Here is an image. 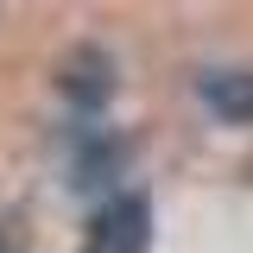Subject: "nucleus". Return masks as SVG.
Returning <instances> with one entry per match:
<instances>
[{"label": "nucleus", "instance_id": "nucleus-1", "mask_svg": "<svg viewBox=\"0 0 253 253\" xmlns=\"http://www.w3.org/2000/svg\"><path fill=\"white\" fill-rule=\"evenodd\" d=\"M152 247V203L139 190H121L108 196L89 215V234H83V253H146Z\"/></svg>", "mask_w": 253, "mask_h": 253}, {"label": "nucleus", "instance_id": "nucleus-2", "mask_svg": "<svg viewBox=\"0 0 253 253\" xmlns=\"http://www.w3.org/2000/svg\"><path fill=\"white\" fill-rule=\"evenodd\" d=\"M57 89L70 108H83V114H101L108 108V95H114V57L101 51V44H83V51H70L57 70Z\"/></svg>", "mask_w": 253, "mask_h": 253}, {"label": "nucleus", "instance_id": "nucleus-3", "mask_svg": "<svg viewBox=\"0 0 253 253\" xmlns=\"http://www.w3.org/2000/svg\"><path fill=\"white\" fill-rule=\"evenodd\" d=\"M196 95L203 108L228 126H247L253 121V70H203L196 76Z\"/></svg>", "mask_w": 253, "mask_h": 253}, {"label": "nucleus", "instance_id": "nucleus-4", "mask_svg": "<svg viewBox=\"0 0 253 253\" xmlns=\"http://www.w3.org/2000/svg\"><path fill=\"white\" fill-rule=\"evenodd\" d=\"M121 158H126V146L121 139H101V133H83V146H76V165H70V184H108V177H114V171H121Z\"/></svg>", "mask_w": 253, "mask_h": 253}, {"label": "nucleus", "instance_id": "nucleus-5", "mask_svg": "<svg viewBox=\"0 0 253 253\" xmlns=\"http://www.w3.org/2000/svg\"><path fill=\"white\" fill-rule=\"evenodd\" d=\"M0 253H19V247H13V241H6V234H0Z\"/></svg>", "mask_w": 253, "mask_h": 253}]
</instances>
